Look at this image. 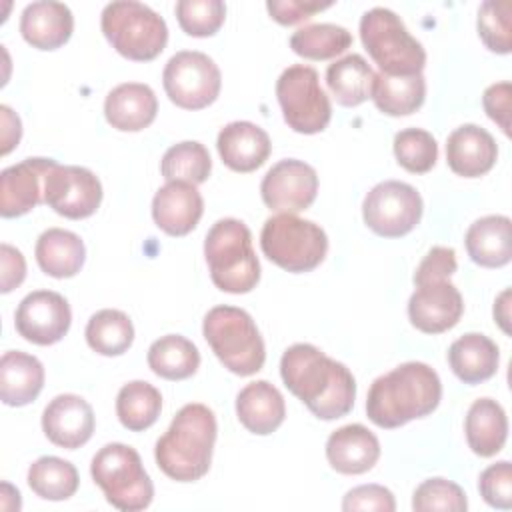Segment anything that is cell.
Listing matches in <instances>:
<instances>
[{"instance_id": "cell-1", "label": "cell", "mask_w": 512, "mask_h": 512, "mask_svg": "<svg viewBox=\"0 0 512 512\" xmlns=\"http://www.w3.org/2000/svg\"><path fill=\"white\" fill-rule=\"evenodd\" d=\"M284 386L320 420L346 416L356 398V380L342 364L312 344H292L280 360Z\"/></svg>"}, {"instance_id": "cell-2", "label": "cell", "mask_w": 512, "mask_h": 512, "mask_svg": "<svg viewBox=\"0 0 512 512\" xmlns=\"http://www.w3.org/2000/svg\"><path fill=\"white\" fill-rule=\"evenodd\" d=\"M442 398L434 368L424 362H404L378 376L366 396V414L380 428H398L432 414Z\"/></svg>"}, {"instance_id": "cell-3", "label": "cell", "mask_w": 512, "mask_h": 512, "mask_svg": "<svg viewBox=\"0 0 512 512\" xmlns=\"http://www.w3.org/2000/svg\"><path fill=\"white\" fill-rule=\"evenodd\" d=\"M216 432V416L208 406L198 402L182 406L170 428L156 440L158 468L176 482L200 480L210 470Z\"/></svg>"}, {"instance_id": "cell-4", "label": "cell", "mask_w": 512, "mask_h": 512, "mask_svg": "<svg viewBox=\"0 0 512 512\" xmlns=\"http://www.w3.org/2000/svg\"><path fill=\"white\" fill-rule=\"evenodd\" d=\"M204 256L216 288L246 294L260 280V262L252 248V234L238 218H222L206 234Z\"/></svg>"}, {"instance_id": "cell-5", "label": "cell", "mask_w": 512, "mask_h": 512, "mask_svg": "<svg viewBox=\"0 0 512 512\" xmlns=\"http://www.w3.org/2000/svg\"><path fill=\"white\" fill-rule=\"evenodd\" d=\"M202 334L216 358L230 372L252 376L264 366V340L246 310L236 306L210 308L202 322Z\"/></svg>"}, {"instance_id": "cell-6", "label": "cell", "mask_w": 512, "mask_h": 512, "mask_svg": "<svg viewBox=\"0 0 512 512\" xmlns=\"http://www.w3.org/2000/svg\"><path fill=\"white\" fill-rule=\"evenodd\" d=\"M100 28L112 48L128 60H154L168 42L164 18L136 0H116L104 6Z\"/></svg>"}, {"instance_id": "cell-7", "label": "cell", "mask_w": 512, "mask_h": 512, "mask_svg": "<svg viewBox=\"0 0 512 512\" xmlns=\"http://www.w3.org/2000/svg\"><path fill=\"white\" fill-rule=\"evenodd\" d=\"M360 40L382 74H422L426 64V50L408 32L396 12L382 6L364 12L360 18Z\"/></svg>"}, {"instance_id": "cell-8", "label": "cell", "mask_w": 512, "mask_h": 512, "mask_svg": "<svg viewBox=\"0 0 512 512\" xmlns=\"http://www.w3.org/2000/svg\"><path fill=\"white\" fill-rule=\"evenodd\" d=\"M94 484L106 496V502L124 512H138L150 506L154 486L142 466L140 454L126 444L112 442L102 446L90 464Z\"/></svg>"}, {"instance_id": "cell-9", "label": "cell", "mask_w": 512, "mask_h": 512, "mask_svg": "<svg viewBox=\"0 0 512 512\" xmlns=\"http://www.w3.org/2000/svg\"><path fill=\"white\" fill-rule=\"evenodd\" d=\"M264 256L286 272H310L328 252L326 232L312 220L296 214L270 216L260 232Z\"/></svg>"}, {"instance_id": "cell-10", "label": "cell", "mask_w": 512, "mask_h": 512, "mask_svg": "<svg viewBox=\"0 0 512 512\" xmlns=\"http://www.w3.org/2000/svg\"><path fill=\"white\" fill-rule=\"evenodd\" d=\"M276 98L284 122L298 134H318L332 118L330 100L312 66H288L276 80Z\"/></svg>"}, {"instance_id": "cell-11", "label": "cell", "mask_w": 512, "mask_h": 512, "mask_svg": "<svg viewBox=\"0 0 512 512\" xmlns=\"http://www.w3.org/2000/svg\"><path fill=\"white\" fill-rule=\"evenodd\" d=\"M162 84L166 96L178 108L202 110L218 98L222 76L220 68L208 54L182 50L166 62Z\"/></svg>"}, {"instance_id": "cell-12", "label": "cell", "mask_w": 512, "mask_h": 512, "mask_svg": "<svg viewBox=\"0 0 512 512\" xmlns=\"http://www.w3.org/2000/svg\"><path fill=\"white\" fill-rule=\"evenodd\" d=\"M422 210V196L414 186L400 180H384L366 194L362 218L374 234L400 238L418 226Z\"/></svg>"}, {"instance_id": "cell-13", "label": "cell", "mask_w": 512, "mask_h": 512, "mask_svg": "<svg viewBox=\"0 0 512 512\" xmlns=\"http://www.w3.org/2000/svg\"><path fill=\"white\" fill-rule=\"evenodd\" d=\"M42 200L64 218H88L102 202V184L84 166H62L54 162L44 176Z\"/></svg>"}, {"instance_id": "cell-14", "label": "cell", "mask_w": 512, "mask_h": 512, "mask_svg": "<svg viewBox=\"0 0 512 512\" xmlns=\"http://www.w3.org/2000/svg\"><path fill=\"white\" fill-rule=\"evenodd\" d=\"M72 322L70 304L52 290H34L22 298L14 314L16 332L38 346L60 342Z\"/></svg>"}, {"instance_id": "cell-15", "label": "cell", "mask_w": 512, "mask_h": 512, "mask_svg": "<svg viewBox=\"0 0 512 512\" xmlns=\"http://www.w3.org/2000/svg\"><path fill=\"white\" fill-rule=\"evenodd\" d=\"M318 192V174L316 170L294 158L276 162L260 184V196L264 204L282 214H296L306 210Z\"/></svg>"}, {"instance_id": "cell-16", "label": "cell", "mask_w": 512, "mask_h": 512, "mask_svg": "<svg viewBox=\"0 0 512 512\" xmlns=\"http://www.w3.org/2000/svg\"><path fill=\"white\" fill-rule=\"evenodd\" d=\"M462 312V294L448 278L418 282L408 300V318L424 334H440L454 328Z\"/></svg>"}, {"instance_id": "cell-17", "label": "cell", "mask_w": 512, "mask_h": 512, "mask_svg": "<svg viewBox=\"0 0 512 512\" xmlns=\"http://www.w3.org/2000/svg\"><path fill=\"white\" fill-rule=\"evenodd\" d=\"M92 406L78 394H60L48 402L42 412V430L46 438L66 450L84 446L94 432Z\"/></svg>"}, {"instance_id": "cell-18", "label": "cell", "mask_w": 512, "mask_h": 512, "mask_svg": "<svg viewBox=\"0 0 512 512\" xmlns=\"http://www.w3.org/2000/svg\"><path fill=\"white\" fill-rule=\"evenodd\" d=\"M56 160L26 158L0 174V214L16 218L36 208L44 196V176Z\"/></svg>"}, {"instance_id": "cell-19", "label": "cell", "mask_w": 512, "mask_h": 512, "mask_svg": "<svg viewBox=\"0 0 512 512\" xmlns=\"http://www.w3.org/2000/svg\"><path fill=\"white\" fill-rule=\"evenodd\" d=\"M204 212V200L190 182H166L152 198L154 224L170 236H186L196 228Z\"/></svg>"}, {"instance_id": "cell-20", "label": "cell", "mask_w": 512, "mask_h": 512, "mask_svg": "<svg viewBox=\"0 0 512 512\" xmlns=\"http://www.w3.org/2000/svg\"><path fill=\"white\" fill-rule=\"evenodd\" d=\"M498 158L492 134L476 124L458 126L446 140V160L454 174L464 178L484 176Z\"/></svg>"}, {"instance_id": "cell-21", "label": "cell", "mask_w": 512, "mask_h": 512, "mask_svg": "<svg viewBox=\"0 0 512 512\" xmlns=\"http://www.w3.org/2000/svg\"><path fill=\"white\" fill-rule=\"evenodd\" d=\"M222 162L234 172H252L260 168L272 150L270 136L258 124L236 120L218 132L216 140Z\"/></svg>"}, {"instance_id": "cell-22", "label": "cell", "mask_w": 512, "mask_h": 512, "mask_svg": "<svg viewBox=\"0 0 512 512\" xmlns=\"http://www.w3.org/2000/svg\"><path fill=\"white\" fill-rule=\"evenodd\" d=\"M72 30L74 16L62 2L38 0L22 10L20 34L32 48L56 50L70 40Z\"/></svg>"}, {"instance_id": "cell-23", "label": "cell", "mask_w": 512, "mask_h": 512, "mask_svg": "<svg viewBox=\"0 0 512 512\" xmlns=\"http://www.w3.org/2000/svg\"><path fill=\"white\" fill-rule=\"evenodd\" d=\"M328 464L340 474H364L380 458L378 438L362 424H346L326 440Z\"/></svg>"}, {"instance_id": "cell-24", "label": "cell", "mask_w": 512, "mask_h": 512, "mask_svg": "<svg viewBox=\"0 0 512 512\" xmlns=\"http://www.w3.org/2000/svg\"><path fill=\"white\" fill-rule=\"evenodd\" d=\"M158 112L154 90L142 82H124L112 88L104 100L108 124L120 132H138L148 128Z\"/></svg>"}, {"instance_id": "cell-25", "label": "cell", "mask_w": 512, "mask_h": 512, "mask_svg": "<svg viewBox=\"0 0 512 512\" xmlns=\"http://www.w3.org/2000/svg\"><path fill=\"white\" fill-rule=\"evenodd\" d=\"M236 416L248 432L266 436L284 422L286 404L274 384L268 380H256L238 392Z\"/></svg>"}, {"instance_id": "cell-26", "label": "cell", "mask_w": 512, "mask_h": 512, "mask_svg": "<svg viewBox=\"0 0 512 512\" xmlns=\"http://www.w3.org/2000/svg\"><path fill=\"white\" fill-rule=\"evenodd\" d=\"M470 260L484 268H500L512 258V222L508 216L490 214L470 224L464 236Z\"/></svg>"}, {"instance_id": "cell-27", "label": "cell", "mask_w": 512, "mask_h": 512, "mask_svg": "<svg viewBox=\"0 0 512 512\" xmlns=\"http://www.w3.org/2000/svg\"><path fill=\"white\" fill-rule=\"evenodd\" d=\"M44 386L42 362L26 352L8 350L0 358V398L6 406H26Z\"/></svg>"}, {"instance_id": "cell-28", "label": "cell", "mask_w": 512, "mask_h": 512, "mask_svg": "<svg viewBox=\"0 0 512 512\" xmlns=\"http://www.w3.org/2000/svg\"><path fill=\"white\" fill-rule=\"evenodd\" d=\"M500 352L494 340L484 334L468 332L448 348V364L464 384H480L498 370Z\"/></svg>"}, {"instance_id": "cell-29", "label": "cell", "mask_w": 512, "mask_h": 512, "mask_svg": "<svg viewBox=\"0 0 512 512\" xmlns=\"http://www.w3.org/2000/svg\"><path fill=\"white\" fill-rule=\"evenodd\" d=\"M466 442L482 458L498 454L508 436V418L504 408L492 398H478L468 408L464 420Z\"/></svg>"}, {"instance_id": "cell-30", "label": "cell", "mask_w": 512, "mask_h": 512, "mask_svg": "<svg viewBox=\"0 0 512 512\" xmlns=\"http://www.w3.org/2000/svg\"><path fill=\"white\" fill-rule=\"evenodd\" d=\"M34 256L44 274L72 278L86 260V248L78 234L64 228H48L38 236Z\"/></svg>"}, {"instance_id": "cell-31", "label": "cell", "mask_w": 512, "mask_h": 512, "mask_svg": "<svg viewBox=\"0 0 512 512\" xmlns=\"http://www.w3.org/2000/svg\"><path fill=\"white\" fill-rule=\"evenodd\" d=\"M374 76V70L360 54H348L328 66L326 84L340 106L354 108L370 98Z\"/></svg>"}, {"instance_id": "cell-32", "label": "cell", "mask_w": 512, "mask_h": 512, "mask_svg": "<svg viewBox=\"0 0 512 512\" xmlns=\"http://www.w3.org/2000/svg\"><path fill=\"white\" fill-rule=\"evenodd\" d=\"M370 98L388 116H408L424 104L426 80L422 74L388 76L380 72L374 76Z\"/></svg>"}, {"instance_id": "cell-33", "label": "cell", "mask_w": 512, "mask_h": 512, "mask_svg": "<svg viewBox=\"0 0 512 512\" xmlns=\"http://www.w3.org/2000/svg\"><path fill=\"white\" fill-rule=\"evenodd\" d=\"M150 370L166 380H186L200 366V352L194 342L180 334H166L148 348Z\"/></svg>"}, {"instance_id": "cell-34", "label": "cell", "mask_w": 512, "mask_h": 512, "mask_svg": "<svg viewBox=\"0 0 512 512\" xmlns=\"http://www.w3.org/2000/svg\"><path fill=\"white\" fill-rule=\"evenodd\" d=\"M162 410L160 390L150 382L132 380L124 384L116 396V414L124 428L142 432L150 428Z\"/></svg>"}, {"instance_id": "cell-35", "label": "cell", "mask_w": 512, "mask_h": 512, "mask_svg": "<svg viewBox=\"0 0 512 512\" xmlns=\"http://www.w3.org/2000/svg\"><path fill=\"white\" fill-rule=\"evenodd\" d=\"M84 336L94 352L102 356H120L134 342V326L122 310L104 308L90 316Z\"/></svg>"}, {"instance_id": "cell-36", "label": "cell", "mask_w": 512, "mask_h": 512, "mask_svg": "<svg viewBox=\"0 0 512 512\" xmlns=\"http://www.w3.org/2000/svg\"><path fill=\"white\" fill-rule=\"evenodd\" d=\"M78 484L76 466L58 456H40L28 468V486L44 500H68L76 494Z\"/></svg>"}, {"instance_id": "cell-37", "label": "cell", "mask_w": 512, "mask_h": 512, "mask_svg": "<svg viewBox=\"0 0 512 512\" xmlns=\"http://www.w3.org/2000/svg\"><path fill=\"white\" fill-rule=\"evenodd\" d=\"M352 44V34L338 24H308L290 36V48L308 60H328L346 52Z\"/></svg>"}, {"instance_id": "cell-38", "label": "cell", "mask_w": 512, "mask_h": 512, "mask_svg": "<svg viewBox=\"0 0 512 512\" xmlns=\"http://www.w3.org/2000/svg\"><path fill=\"white\" fill-rule=\"evenodd\" d=\"M212 170V160L204 144L194 140H184L170 146L160 162V172L166 182H190L202 184L208 180Z\"/></svg>"}, {"instance_id": "cell-39", "label": "cell", "mask_w": 512, "mask_h": 512, "mask_svg": "<svg viewBox=\"0 0 512 512\" xmlns=\"http://www.w3.org/2000/svg\"><path fill=\"white\" fill-rule=\"evenodd\" d=\"M394 156L408 172L424 174L438 160V144L428 130L404 128L394 136Z\"/></svg>"}, {"instance_id": "cell-40", "label": "cell", "mask_w": 512, "mask_h": 512, "mask_svg": "<svg viewBox=\"0 0 512 512\" xmlns=\"http://www.w3.org/2000/svg\"><path fill=\"white\" fill-rule=\"evenodd\" d=\"M512 4L508 0H486L478 8V36L484 46L496 54H508L512 50Z\"/></svg>"}, {"instance_id": "cell-41", "label": "cell", "mask_w": 512, "mask_h": 512, "mask_svg": "<svg viewBox=\"0 0 512 512\" xmlns=\"http://www.w3.org/2000/svg\"><path fill=\"white\" fill-rule=\"evenodd\" d=\"M176 18L188 36H212L224 24L226 4L222 0H180L176 2Z\"/></svg>"}, {"instance_id": "cell-42", "label": "cell", "mask_w": 512, "mask_h": 512, "mask_svg": "<svg viewBox=\"0 0 512 512\" xmlns=\"http://www.w3.org/2000/svg\"><path fill=\"white\" fill-rule=\"evenodd\" d=\"M412 508L416 512H464L468 508V502L464 490L456 482L446 478H428L414 490Z\"/></svg>"}, {"instance_id": "cell-43", "label": "cell", "mask_w": 512, "mask_h": 512, "mask_svg": "<svg viewBox=\"0 0 512 512\" xmlns=\"http://www.w3.org/2000/svg\"><path fill=\"white\" fill-rule=\"evenodd\" d=\"M478 490L486 504L500 510L512 508V466L508 460L490 464L478 478Z\"/></svg>"}, {"instance_id": "cell-44", "label": "cell", "mask_w": 512, "mask_h": 512, "mask_svg": "<svg viewBox=\"0 0 512 512\" xmlns=\"http://www.w3.org/2000/svg\"><path fill=\"white\" fill-rule=\"evenodd\" d=\"M342 510L344 512H354V510L394 512L396 500H394V494L380 484H362L346 492L342 500Z\"/></svg>"}, {"instance_id": "cell-45", "label": "cell", "mask_w": 512, "mask_h": 512, "mask_svg": "<svg viewBox=\"0 0 512 512\" xmlns=\"http://www.w3.org/2000/svg\"><path fill=\"white\" fill-rule=\"evenodd\" d=\"M330 6L332 2H316V0H268L266 2L270 16L284 26L308 20L316 12L326 10Z\"/></svg>"}, {"instance_id": "cell-46", "label": "cell", "mask_w": 512, "mask_h": 512, "mask_svg": "<svg viewBox=\"0 0 512 512\" xmlns=\"http://www.w3.org/2000/svg\"><path fill=\"white\" fill-rule=\"evenodd\" d=\"M456 252L448 246H434L422 258L414 272V284L434 278H450L456 272Z\"/></svg>"}, {"instance_id": "cell-47", "label": "cell", "mask_w": 512, "mask_h": 512, "mask_svg": "<svg viewBox=\"0 0 512 512\" xmlns=\"http://www.w3.org/2000/svg\"><path fill=\"white\" fill-rule=\"evenodd\" d=\"M484 110L490 120H494L502 132L510 134V108H512V84L510 82H498L484 90L482 96Z\"/></svg>"}, {"instance_id": "cell-48", "label": "cell", "mask_w": 512, "mask_h": 512, "mask_svg": "<svg viewBox=\"0 0 512 512\" xmlns=\"http://www.w3.org/2000/svg\"><path fill=\"white\" fill-rule=\"evenodd\" d=\"M0 264H2V278H0V290L8 294L16 286L22 284L26 278V260L22 252L10 244L0 246Z\"/></svg>"}, {"instance_id": "cell-49", "label": "cell", "mask_w": 512, "mask_h": 512, "mask_svg": "<svg viewBox=\"0 0 512 512\" xmlns=\"http://www.w3.org/2000/svg\"><path fill=\"white\" fill-rule=\"evenodd\" d=\"M0 118H2V154H8L20 142L22 124H20V118L6 104L0 106Z\"/></svg>"}, {"instance_id": "cell-50", "label": "cell", "mask_w": 512, "mask_h": 512, "mask_svg": "<svg viewBox=\"0 0 512 512\" xmlns=\"http://www.w3.org/2000/svg\"><path fill=\"white\" fill-rule=\"evenodd\" d=\"M494 318L500 324V328L506 334H510V326H508V320H510V290L508 288L494 302Z\"/></svg>"}]
</instances>
